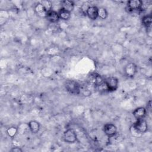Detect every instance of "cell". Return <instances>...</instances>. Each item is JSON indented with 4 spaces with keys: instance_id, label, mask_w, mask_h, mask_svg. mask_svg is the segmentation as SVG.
<instances>
[{
    "instance_id": "6da1fadb",
    "label": "cell",
    "mask_w": 152,
    "mask_h": 152,
    "mask_svg": "<svg viewBox=\"0 0 152 152\" xmlns=\"http://www.w3.org/2000/svg\"><path fill=\"white\" fill-rule=\"evenodd\" d=\"M64 86L66 91L72 94H79L81 92L80 86L76 81L67 80L65 82Z\"/></svg>"
},
{
    "instance_id": "7a4b0ae2",
    "label": "cell",
    "mask_w": 152,
    "mask_h": 152,
    "mask_svg": "<svg viewBox=\"0 0 152 152\" xmlns=\"http://www.w3.org/2000/svg\"><path fill=\"white\" fill-rule=\"evenodd\" d=\"M104 81L108 91H115L118 89L119 81L116 77H107Z\"/></svg>"
},
{
    "instance_id": "3957f363",
    "label": "cell",
    "mask_w": 152,
    "mask_h": 152,
    "mask_svg": "<svg viewBox=\"0 0 152 152\" xmlns=\"http://www.w3.org/2000/svg\"><path fill=\"white\" fill-rule=\"evenodd\" d=\"M132 126L140 134L146 132L148 130V125L147 121L144 118L137 119L132 125Z\"/></svg>"
},
{
    "instance_id": "277c9868",
    "label": "cell",
    "mask_w": 152,
    "mask_h": 152,
    "mask_svg": "<svg viewBox=\"0 0 152 152\" xmlns=\"http://www.w3.org/2000/svg\"><path fill=\"white\" fill-rule=\"evenodd\" d=\"M63 138L65 142L69 144H72L74 143L77 141V136L75 131L73 129L69 128L64 132Z\"/></svg>"
},
{
    "instance_id": "5b68a950",
    "label": "cell",
    "mask_w": 152,
    "mask_h": 152,
    "mask_svg": "<svg viewBox=\"0 0 152 152\" xmlns=\"http://www.w3.org/2000/svg\"><path fill=\"white\" fill-rule=\"evenodd\" d=\"M142 1L140 0H130L127 2V8L131 12L141 11Z\"/></svg>"
},
{
    "instance_id": "8992f818",
    "label": "cell",
    "mask_w": 152,
    "mask_h": 152,
    "mask_svg": "<svg viewBox=\"0 0 152 152\" xmlns=\"http://www.w3.org/2000/svg\"><path fill=\"white\" fill-rule=\"evenodd\" d=\"M125 74L129 78H133L137 72V66L135 64L129 62L126 64L124 68Z\"/></svg>"
},
{
    "instance_id": "52a82bcc",
    "label": "cell",
    "mask_w": 152,
    "mask_h": 152,
    "mask_svg": "<svg viewBox=\"0 0 152 152\" xmlns=\"http://www.w3.org/2000/svg\"><path fill=\"white\" fill-rule=\"evenodd\" d=\"M103 131L108 137H112L117 133V127L112 123H107L103 126Z\"/></svg>"
},
{
    "instance_id": "ba28073f",
    "label": "cell",
    "mask_w": 152,
    "mask_h": 152,
    "mask_svg": "<svg viewBox=\"0 0 152 152\" xmlns=\"http://www.w3.org/2000/svg\"><path fill=\"white\" fill-rule=\"evenodd\" d=\"M86 14L91 20H96L98 18V8L94 5L90 6L86 11Z\"/></svg>"
},
{
    "instance_id": "9c48e42d",
    "label": "cell",
    "mask_w": 152,
    "mask_h": 152,
    "mask_svg": "<svg viewBox=\"0 0 152 152\" xmlns=\"http://www.w3.org/2000/svg\"><path fill=\"white\" fill-rule=\"evenodd\" d=\"M45 18L48 21L52 23H56L58 22V21L60 19L58 11H56L52 10L48 11Z\"/></svg>"
},
{
    "instance_id": "30bf717a",
    "label": "cell",
    "mask_w": 152,
    "mask_h": 152,
    "mask_svg": "<svg viewBox=\"0 0 152 152\" xmlns=\"http://www.w3.org/2000/svg\"><path fill=\"white\" fill-rule=\"evenodd\" d=\"M147 113V110L144 107H138L135 108L132 112L134 117L137 120L140 119L144 118Z\"/></svg>"
},
{
    "instance_id": "8fae6325",
    "label": "cell",
    "mask_w": 152,
    "mask_h": 152,
    "mask_svg": "<svg viewBox=\"0 0 152 152\" xmlns=\"http://www.w3.org/2000/svg\"><path fill=\"white\" fill-rule=\"evenodd\" d=\"M34 11L36 14L41 18H45L48 12V11L46 10V8L40 2H38L36 5L34 7Z\"/></svg>"
},
{
    "instance_id": "7c38bea8",
    "label": "cell",
    "mask_w": 152,
    "mask_h": 152,
    "mask_svg": "<svg viewBox=\"0 0 152 152\" xmlns=\"http://www.w3.org/2000/svg\"><path fill=\"white\" fill-rule=\"evenodd\" d=\"M61 5L62 8L71 12V11H73L75 5L74 2L72 1L64 0V1H61Z\"/></svg>"
},
{
    "instance_id": "4fadbf2b",
    "label": "cell",
    "mask_w": 152,
    "mask_h": 152,
    "mask_svg": "<svg viewBox=\"0 0 152 152\" xmlns=\"http://www.w3.org/2000/svg\"><path fill=\"white\" fill-rule=\"evenodd\" d=\"M30 131L33 134H36L39 132L40 129V124L36 121H30L28 123Z\"/></svg>"
},
{
    "instance_id": "5bb4252c",
    "label": "cell",
    "mask_w": 152,
    "mask_h": 152,
    "mask_svg": "<svg viewBox=\"0 0 152 152\" xmlns=\"http://www.w3.org/2000/svg\"><path fill=\"white\" fill-rule=\"evenodd\" d=\"M142 25L147 28H150L152 23V17L151 15H145L141 19Z\"/></svg>"
},
{
    "instance_id": "9a60e30c",
    "label": "cell",
    "mask_w": 152,
    "mask_h": 152,
    "mask_svg": "<svg viewBox=\"0 0 152 152\" xmlns=\"http://www.w3.org/2000/svg\"><path fill=\"white\" fill-rule=\"evenodd\" d=\"M58 12L60 19H62L63 20H65V21L68 20L71 17V12L63 8H61L58 11Z\"/></svg>"
},
{
    "instance_id": "2e32d148",
    "label": "cell",
    "mask_w": 152,
    "mask_h": 152,
    "mask_svg": "<svg viewBox=\"0 0 152 152\" xmlns=\"http://www.w3.org/2000/svg\"><path fill=\"white\" fill-rule=\"evenodd\" d=\"M108 16L107 10L104 7L98 8V17L102 20H105Z\"/></svg>"
},
{
    "instance_id": "e0dca14e",
    "label": "cell",
    "mask_w": 152,
    "mask_h": 152,
    "mask_svg": "<svg viewBox=\"0 0 152 152\" xmlns=\"http://www.w3.org/2000/svg\"><path fill=\"white\" fill-rule=\"evenodd\" d=\"M18 133V128L11 126L7 129V134L10 138H14Z\"/></svg>"
},
{
    "instance_id": "ac0fdd59",
    "label": "cell",
    "mask_w": 152,
    "mask_h": 152,
    "mask_svg": "<svg viewBox=\"0 0 152 152\" xmlns=\"http://www.w3.org/2000/svg\"><path fill=\"white\" fill-rule=\"evenodd\" d=\"M40 3L42 4L43 5V7L46 8V10L48 11L51 10L52 8V3L50 1L44 0V1H40Z\"/></svg>"
},
{
    "instance_id": "d6986e66",
    "label": "cell",
    "mask_w": 152,
    "mask_h": 152,
    "mask_svg": "<svg viewBox=\"0 0 152 152\" xmlns=\"http://www.w3.org/2000/svg\"><path fill=\"white\" fill-rule=\"evenodd\" d=\"M90 6H91V5H90V4H89L88 2H84V3H83V4H82V5H81V11H82L84 13L86 14L87 10L88 9V8Z\"/></svg>"
},
{
    "instance_id": "ffe728a7",
    "label": "cell",
    "mask_w": 152,
    "mask_h": 152,
    "mask_svg": "<svg viewBox=\"0 0 152 152\" xmlns=\"http://www.w3.org/2000/svg\"><path fill=\"white\" fill-rule=\"evenodd\" d=\"M10 151L11 152H22L23 150L19 147H14Z\"/></svg>"
}]
</instances>
